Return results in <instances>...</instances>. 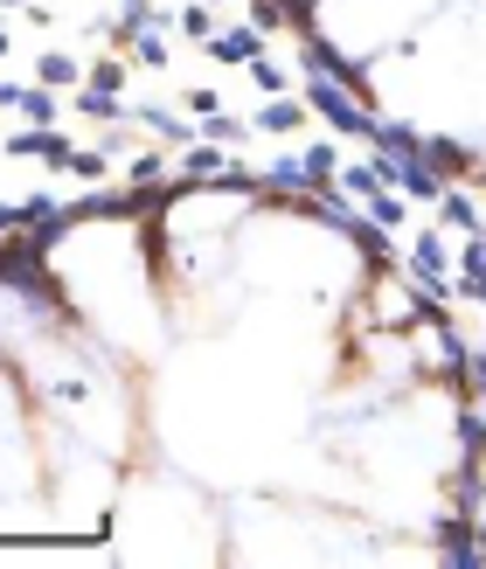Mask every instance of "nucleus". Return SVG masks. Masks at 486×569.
<instances>
[{"label":"nucleus","mask_w":486,"mask_h":569,"mask_svg":"<svg viewBox=\"0 0 486 569\" xmlns=\"http://www.w3.org/2000/svg\"><path fill=\"white\" fill-rule=\"evenodd\" d=\"M376 174H383V188L410 194V202H438V194H445V174L424 160V147H383L376 153Z\"/></svg>","instance_id":"obj_1"},{"label":"nucleus","mask_w":486,"mask_h":569,"mask_svg":"<svg viewBox=\"0 0 486 569\" xmlns=\"http://www.w3.org/2000/svg\"><path fill=\"white\" fill-rule=\"evenodd\" d=\"M306 98L313 111L334 126V132H355V139H376V111H361V91L355 83H334V77H313L306 83Z\"/></svg>","instance_id":"obj_2"},{"label":"nucleus","mask_w":486,"mask_h":569,"mask_svg":"<svg viewBox=\"0 0 486 569\" xmlns=\"http://www.w3.org/2000/svg\"><path fill=\"white\" fill-rule=\"evenodd\" d=\"M410 278H417L432 299H452V258H445V237H417V250H410Z\"/></svg>","instance_id":"obj_3"},{"label":"nucleus","mask_w":486,"mask_h":569,"mask_svg":"<svg viewBox=\"0 0 486 569\" xmlns=\"http://www.w3.org/2000/svg\"><path fill=\"white\" fill-rule=\"evenodd\" d=\"M250 56H265V28L257 21H237V28L209 36V63H250Z\"/></svg>","instance_id":"obj_4"},{"label":"nucleus","mask_w":486,"mask_h":569,"mask_svg":"<svg viewBox=\"0 0 486 569\" xmlns=\"http://www.w3.org/2000/svg\"><path fill=\"white\" fill-rule=\"evenodd\" d=\"M222 167H230V147H216V139H202V147H195V153L181 160V181H188V188H209V181L222 174Z\"/></svg>","instance_id":"obj_5"},{"label":"nucleus","mask_w":486,"mask_h":569,"mask_svg":"<svg viewBox=\"0 0 486 569\" xmlns=\"http://www.w3.org/2000/svg\"><path fill=\"white\" fill-rule=\"evenodd\" d=\"M265 188H271V194H292V202H306V194H313L306 153H299V160H271V167H265Z\"/></svg>","instance_id":"obj_6"},{"label":"nucleus","mask_w":486,"mask_h":569,"mask_svg":"<svg viewBox=\"0 0 486 569\" xmlns=\"http://www.w3.org/2000/svg\"><path fill=\"white\" fill-rule=\"evenodd\" d=\"M452 438H459V459L466 466H486V410H459V423H452Z\"/></svg>","instance_id":"obj_7"},{"label":"nucleus","mask_w":486,"mask_h":569,"mask_svg":"<svg viewBox=\"0 0 486 569\" xmlns=\"http://www.w3.org/2000/svg\"><path fill=\"white\" fill-rule=\"evenodd\" d=\"M445 562H452V569H473V562H479V535H473V515L445 521Z\"/></svg>","instance_id":"obj_8"},{"label":"nucleus","mask_w":486,"mask_h":569,"mask_svg":"<svg viewBox=\"0 0 486 569\" xmlns=\"http://www.w3.org/2000/svg\"><path fill=\"white\" fill-rule=\"evenodd\" d=\"M77 111H83V119H98V126H119V119H132V111L119 104V91H98V83H83V91H77Z\"/></svg>","instance_id":"obj_9"},{"label":"nucleus","mask_w":486,"mask_h":569,"mask_svg":"<svg viewBox=\"0 0 486 569\" xmlns=\"http://www.w3.org/2000/svg\"><path fill=\"white\" fill-rule=\"evenodd\" d=\"M21 119H28V126H56V119H63V98H56L49 83L36 77V83H28V98H21Z\"/></svg>","instance_id":"obj_10"},{"label":"nucleus","mask_w":486,"mask_h":569,"mask_svg":"<svg viewBox=\"0 0 486 569\" xmlns=\"http://www.w3.org/2000/svg\"><path fill=\"white\" fill-rule=\"evenodd\" d=\"M132 119L147 126V132H160V139H175V147H188V139L202 132V126H188V119H175V111H160V104H147V111H132Z\"/></svg>","instance_id":"obj_11"},{"label":"nucleus","mask_w":486,"mask_h":569,"mask_svg":"<svg viewBox=\"0 0 486 569\" xmlns=\"http://www.w3.org/2000/svg\"><path fill=\"white\" fill-rule=\"evenodd\" d=\"M49 91H70V83H83V70H77V56L70 49H42V70H36Z\"/></svg>","instance_id":"obj_12"},{"label":"nucleus","mask_w":486,"mask_h":569,"mask_svg":"<svg viewBox=\"0 0 486 569\" xmlns=\"http://www.w3.org/2000/svg\"><path fill=\"white\" fill-rule=\"evenodd\" d=\"M424 160H432L438 174H466V167H473V153L459 147V139H424Z\"/></svg>","instance_id":"obj_13"},{"label":"nucleus","mask_w":486,"mask_h":569,"mask_svg":"<svg viewBox=\"0 0 486 569\" xmlns=\"http://www.w3.org/2000/svg\"><path fill=\"white\" fill-rule=\"evenodd\" d=\"M368 216H376L383 230H404V216H410V194H396V188H376V194H368Z\"/></svg>","instance_id":"obj_14"},{"label":"nucleus","mask_w":486,"mask_h":569,"mask_svg":"<svg viewBox=\"0 0 486 569\" xmlns=\"http://www.w3.org/2000/svg\"><path fill=\"white\" fill-rule=\"evenodd\" d=\"M132 63L139 70H167V28H139V36H132Z\"/></svg>","instance_id":"obj_15"},{"label":"nucleus","mask_w":486,"mask_h":569,"mask_svg":"<svg viewBox=\"0 0 486 569\" xmlns=\"http://www.w3.org/2000/svg\"><path fill=\"white\" fill-rule=\"evenodd\" d=\"M438 222H445V230H466V237H473V230H479V209L466 202V194L445 188V194H438Z\"/></svg>","instance_id":"obj_16"},{"label":"nucleus","mask_w":486,"mask_h":569,"mask_svg":"<svg viewBox=\"0 0 486 569\" xmlns=\"http://www.w3.org/2000/svg\"><path fill=\"white\" fill-rule=\"evenodd\" d=\"M306 174H313V194L340 181V153L334 147H306Z\"/></svg>","instance_id":"obj_17"},{"label":"nucleus","mask_w":486,"mask_h":569,"mask_svg":"<svg viewBox=\"0 0 486 569\" xmlns=\"http://www.w3.org/2000/svg\"><path fill=\"white\" fill-rule=\"evenodd\" d=\"M70 174H77V181H105V174H111V147H77V153H70Z\"/></svg>","instance_id":"obj_18"},{"label":"nucleus","mask_w":486,"mask_h":569,"mask_svg":"<svg viewBox=\"0 0 486 569\" xmlns=\"http://www.w3.org/2000/svg\"><path fill=\"white\" fill-rule=\"evenodd\" d=\"M299 119H306V104H285V98H278V104H265V111H257L250 126H257V132H292Z\"/></svg>","instance_id":"obj_19"},{"label":"nucleus","mask_w":486,"mask_h":569,"mask_svg":"<svg viewBox=\"0 0 486 569\" xmlns=\"http://www.w3.org/2000/svg\"><path fill=\"white\" fill-rule=\"evenodd\" d=\"M250 83H257V91H271V98H285V63H278V56H250Z\"/></svg>","instance_id":"obj_20"},{"label":"nucleus","mask_w":486,"mask_h":569,"mask_svg":"<svg viewBox=\"0 0 486 569\" xmlns=\"http://www.w3.org/2000/svg\"><path fill=\"white\" fill-rule=\"evenodd\" d=\"M195 126H202V139H216V147H237V139L250 132L244 119H230V111H209V119H195Z\"/></svg>","instance_id":"obj_21"},{"label":"nucleus","mask_w":486,"mask_h":569,"mask_svg":"<svg viewBox=\"0 0 486 569\" xmlns=\"http://www.w3.org/2000/svg\"><path fill=\"white\" fill-rule=\"evenodd\" d=\"M376 147H424V132L404 119H376Z\"/></svg>","instance_id":"obj_22"},{"label":"nucleus","mask_w":486,"mask_h":569,"mask_svg":"<svg viewBox=\"0 0 486 569\" xmlns=\"http://www.w3.org/2000/svg\"><path fill=\"white\" fill-rule=\"evenodd\" d=\"M83 83H98V91H126V56H105V63H91V77Z\"/></svg>","instance_id":"obj_23"},{"label":"nucleus","mask_w":486,"mask_h":569,"mask_svg":"<svg viewBox=\"0 0 486 569\" xmlns=\"http://www.w3.org/2000/svg\"><path fill=\"white\" fill-rule=\"evenodd\" d=\"M340 188H348V194H361V202H368V194L383 188V174H376V167H340Z\"/></svg>","instance_id":"obj_24"},{"label":"nucleus","mask_w":486,"mask_h":569,"mask_svg":"<svg viewBox=\"0 0 486 569\" xmlns=\"http://www.w3.org/2000/svg\"><path fill=\"white\" fill-rule=\"evenodd\" d=\"M167 174V153H139L132 167H126V181H160Z\"/></svg>","instance_id":"obj_25"},{"label":"nucleus","mask_w":486,"mask_h":569,"mask_svg":"<svg viewBox=\"0 0 486 569\" xmlns=\"http://www.w3.org/2000/svg\"><path fill=\"white\" fill-rule=\"evenodd\" d=\"M181 36H216V21H209V8H181Z\"/></svg>","instance_id":"obj_26"},{"label":"nucleus","mask_w":486,"mask_h":569,"mask_svg":"<svg viewBox=\"0 0 486 569\" xmlns=\"http://www.w3.org/2000/svg\"><path fill=\"white\" fill-rule=\"evenodd\" d=\"M181 104H188V111H195V119H209V111H222V98H216V91H188V98H181Z\"/></svg>","instance_id":"obj_27"},{"label":"nucleus","mask_w":486,"mask_h":569,"mask_svg":"<svg viewBox=\"0 0 486 569\" xmlns=\"http://www.w3.org/2000/svg\"><path fill=\"white\" fill-rule=\"evenodd\" d=\"M459 292H466V299H479V306H486V264H479V271H459Z\"/></svg>","instance_id":"obj_28"},{"label":"nucleus","mask_w":486,"mask_h":569,"mask_svg":"<svg viewBox=\"0 0 486 569\" xmlns=\"http://www.w3.org/2000/svg\"><path fill=\"white\" fill-rule=\"evenodd\" d=\"M21 98H28V83H8V77H0V111H21Z\"/></svg>","instance_id":"obj_29"},{"label":"nucleus","mask_w":486,"mask_h":569,"mask_svg":"<svg viewBox=\"0 0 486 569\" xmlns=\"http://www.w3.org/2000/svg\"><path fill=\"white\" fill-rule=\"evenodd\" d=\"M8 49H14V36H8V28H0V63H8Z\"/></svg>","instance_id":"obj_30"},{"label":"nucleus","mask_w":486,"mask_h":569,"mask_svg":"<svg viewBox=\"0 0 486 569\" xmlns=\"http://www.w3.org/2000/svg\"><path fill=\"white\" fill-rule=\"evenodd\" d=\"M0 8H36V0H0Z\"/></svg>","instance_id":"obj_31"}]
</instances>
